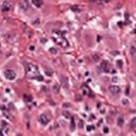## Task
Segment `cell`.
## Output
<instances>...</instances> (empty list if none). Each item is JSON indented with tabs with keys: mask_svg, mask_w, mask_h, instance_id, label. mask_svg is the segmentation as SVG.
<instances>
[{
	"mask_svg": "<svg viewBox=\"0 0 136 136\" xmlns=\"http://www.w3.org/2000/svg\"><path fill=\"white\" fill-rule=\"evenodd\" d=\"M99 69L102 70L103 72H108L110 66H109V63L108 61H102L101 64H99Z\"/></svg>",
	"mask_w": 136,
	"mask_h": 136,
	"instance_id": "obj_5",
	"label": "cell"
},
{
	"mask_svg": "<svg viewBox=\"0 0 136 136\" xmlns=\"http://www.w3.org/2000/svg\"><path fill=\"white\" fill-rule=\"evenodd\" d=\"M25 99H26L27 102H29V101H31V97H28L27 95H25Z\"/></svg>",
	"mask_w": 136,
	"mask_h": 136,
	"instance_id": "obj_16",
	"label": "cell"
},
{
	"mask_svg": "<svg viewBox=\"0 0 136 136\" xmlns=\"http://www.w3.org/2000/svg\"><path fill=\"white\" fill-rule=\"evenodd\" d=\"M49 116L47 115V114H41L39 115V123H41L42 125H48L49 124Z\"/></svg>",
	"mask_w": 136,
	"mask_h": 136,
	"instance_id": "obj_4",
	"label": "cell"
},
{
	"mask_svg": "<svg viewBox=\"0 0 136 136\" xmlns=\"http://www.w3.org/2000/svg\"><path fill=\"white\" fill-rule=\"evenodd\" d=\"M29 7H31V3H29L28 0H23V1L20 3V9L22 11H28Z\"/></svg>",
	"mask_w": 136,
	"mask_h": 136,
	"instance_id": "obj_3",
	"label": "cell"
},
{
	"mask_svg": "<svg viewBox=\"0 0 136 136\" xmlns=\"http://www.w3.org/2000/svg\"><path fill=\"white\" fill-rule=\"evenodd\" d=\"M56 43H58L59 46H61L63 48H66L69 46V43L66 42V39H64V38H59V39H56Z\"/></svg>",
	"mask_w": 136,
	"mask_h": 136,
	"instance_id": "obj_9",
	"label": "cell"
},
{
	"mask_svg": "<svg viewBox=\"0 0 136 136\" xmlns=\"http://www.w3.org/2000/svg\"><path fill=\"white\" fill-rule=\"evenodd\" d=\"M49 52H50L52 54H56V53H58V50H56L55 48H50V49H49Z\"/></svg>",
	"mask_w": 136,
	"mask_h": 136,
	"instance_id": "obj_14",
	"label": "cell"
},
{
	"mask_svg": "<svg viewBox=\"0 0 136 136\" xmlns=\"http://www.w3.org/2000/svg\"><path fill=\"white\" fill-rule=\"evenodd\" d=\"M109 91H110L112 95H119V93H120V88H119L118 86H110V87H109Z\"/></svg>",
	"mask_w": 136,
	"mask_h": 136,
	"instance_id": "obj_7",
	"label": "cell"
},
{
	"mask_svg": "<svg viewBox=\"0 0 136 136\" xmlns=\"http://www.w3.org/2000/svg\"><path fill=\"white\" fill-rule=\"evenodd\" d=\"M63 85H64V87H68V85H66V80H65V77H63Z\"/></svg>",
	"mask_w": 136,
	"mask_h": 136,
	"instance_id": "obj_15",
	"label": "cell"
},
{
	"mask_svg": "<svg viewBox=\"0 0 136 136\" xmlns=\"http://www.w3.org/2000/svg\"><path fill=\"white\" fill-rule=\"evenodd\" d=\"M4 37H5L6 42H9V43H15V42L19 39V36H17V33H15V32H9V33H6Z\"/></svg>",
	"mask_w": 136,
	"mask_h": 136,
	"instance_id": "obj_1",
	"label": "cell"
},
{
	"mask_svg": "<svg viewBox=\"0 0 136 136\" xmlns=\"http://www.w3.org/2000/svg\"><path fill=\"white\" fill-rule=\"evenodd\" d=\"M31 3H32L36 7H42V5H43V0H32Z\"/></svg>",
	"mask_w": 136,
	"mask_h": 136,
	"instance_id": "obj_10",
	"label": "cell"
},
{
	"mask_svg": "<svg viewBox=\"0 0 136 136\" xmlns=\"http://www.w3.org/2000/svg\"><path fill=\"white\" fill-rule=\"evenodd\" d=\"M26 71L27 72H36L37 71V66H34L32 64H26Z\"/></svg>",
	"mask_w": 136,
	"mask_h": 136,
	"instance_id": "obj_8",
	"label": "cell"
},
{
	"mask_svg": "<svg viewBox=\"0 0 136 136\" xmlns=\"http://www.w3.org/2000/svg\"><path fill=\"white\" fill-rule=\"evenodd\" d=\"M4 75H5V77H6L7 80H10V81L16 79V72H15L14 70H10V69H9V70H6V71L4 72Z\"/></svg>",
	"mask_w": 136,
	"mask_h": 136,
	"instance_id": "obj_2",
	"label": "cell"
},
{
	"mask_svg": "<svg viewBox=\"0 0 136 136\" xmlns=\"http://www.w3.org/2000/svg\"><path fill=\"white\" fill-rule=\"evenodd\" d=\"M109 0H101V3H108Z\"/></svg>",
	"mask_w": 136,
	"mask_h": 136,
	"instance_id": "obj_19",
	"label": "cell"
},
{
	"mask_svg": "<svg viewBox=\"0 0 136 136\" xmlns=\"http://www.w3.org/2000/svg\"><path fill=\"white\" fill-rule=\"evenodd\" d=\"M103 131H104V132H108L109 129H108V128H104V130H103Z\"/></svg>",
	"mask_w": 136,
	"mask_h": 136,
	"instance_id": "obj_18",
	"label": "cell"
},
{
	"mask_svg": "<svg viewBox=\"0 0 136 136\" xmlns=\"http://www.w3.org/2000/svg\"><path fill=\"white\" fill-rule=\"evenodd\" d=\"M130 53H131V55H132V58H134V59H136V47H135V46H132V47H131V49H130Z\"/></svg>",
	"mask_w": 136,
	"mask_h": 136,
	"instance_id": "obj_11",
	"label": "cell"
},
{
	"mask_svg": "<svg viewBox=\"0 0 136 136\" xmlns=\"http://www.w3.org/2000/svg\"><path fill=\"white\" fill-rule=\"evenodd\" d=\"M1 11L3 12H7V11H10L11 10V4L9 3V1H5V3H3V5H1Z\"/></svg>",
	"mask_w": 136,
	"mask_h": 136,
	"instance_id": "obj_6",
	"label": "cell"
},
{
	"mask_svg": "<svg viewBox=\"0 0 136 136\" xmlns=\"http://www.w3.org/2000/svg\"><path fill=\"white\" fill-rule=\"evenodd\" d=\"M71 10L75 11V12H80V11H81V9H80L79 6H71Z\"/></svg>",
	"mask_w": 136,
	"mask_h": 136,
	"instance_id": "obj_12",
	"label": "cell"
},
{
	"mask_svg": "<svg viewBox=\"0 0 136 136\" xmlns=\"http://www.w3.org/2000/svg\"><path fill=\"white\" fill-rule=\"evenodd\" d=\"M87 130H88V131H92V130H93V126H87Z\"/></svg>",
	"mask_w": 136,
	"mask_h": 136,
	"instance_id": "obj_17",
	"label": "cell"
},
{
	"mask_svg": "<svg viewBox=\"0 0 136 136\" xmlns=\"http://www.w3.org/2000/svg\"><path fill=\"white\" fill-rule=\"evenodd\" d=\"M123 124H124V119H123V116H120V118L118 119V125H119V126H123Z\"/></svg>",
	"mask_w": 136,
	"mask_h": 136,
	"instance_id": "obj_13",
	"label": "cell"
}]
</instances>
